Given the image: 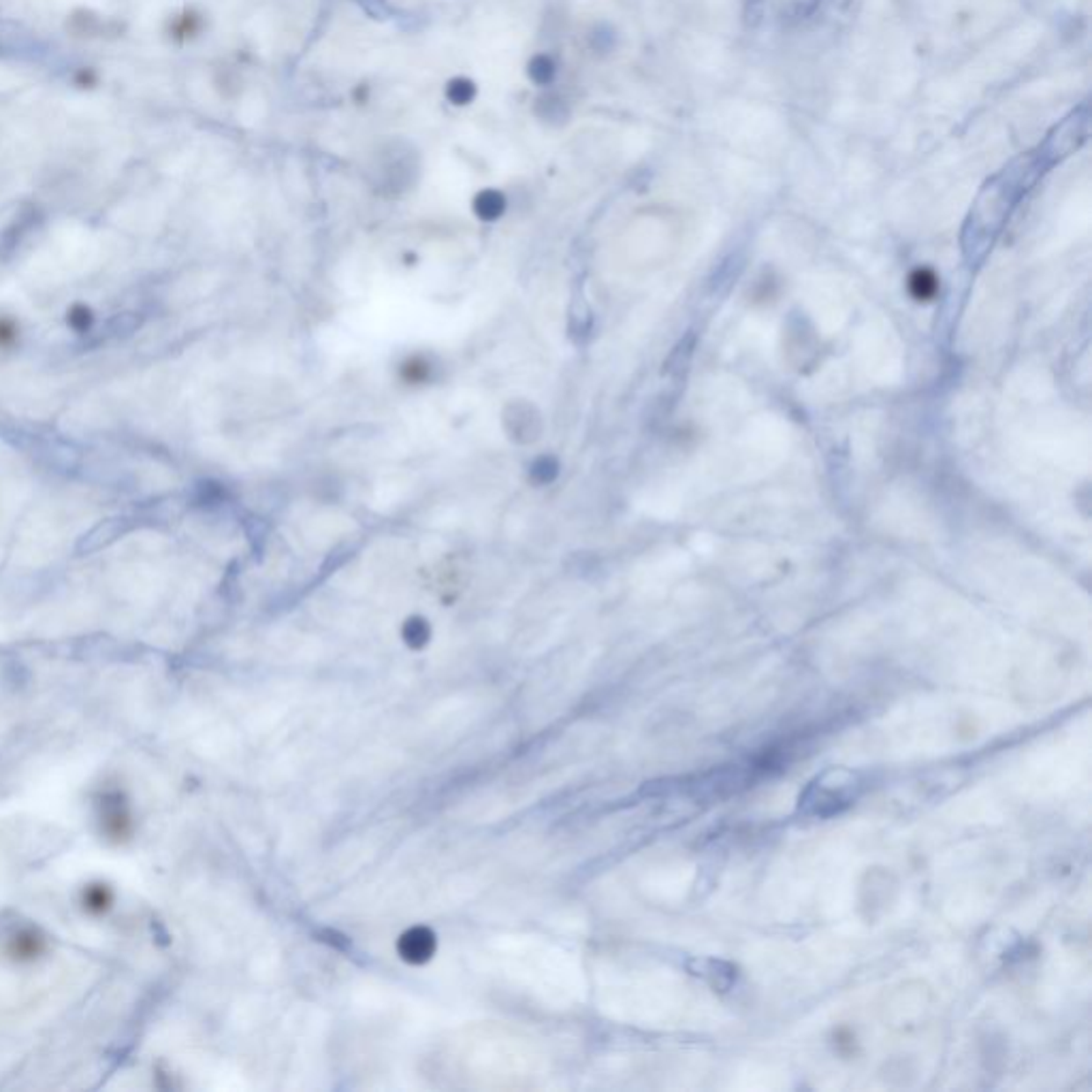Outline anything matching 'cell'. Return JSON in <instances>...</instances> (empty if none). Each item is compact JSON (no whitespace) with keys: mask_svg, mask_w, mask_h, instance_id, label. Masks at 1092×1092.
<instances>
[{"mask_svg":"<svg viewBox=\"0 0 1092 1092\" xmlns=\"http://www.w3.org/2000/svg\"><path fill=\"white\" fill-rule=\"evenodd\" d=\"M429 372H432V369H429V365L425 363L423 359H412L410 363L404 365V375L408 380H412V382H423V380L429 375Z\"/></svg>","mask_w":1092,"mask_h":1092,"instance_id":"cell-5","label":"cell"},{"mask_svg":"<svg viewBox=\"0 0 1092 1092\" xmlns=\"http://www.w3.org/2000/svg\"><path fill=\"white\" fill-rule=\"evenodd\" d=\"M555 474H557V463H555V461H550V459H540L538 463L534 465V476H535V478H538V480H542V483H544V480H550V478H553Z\"/></svg>","mask_w":1092,"mask_h":1092,"instance_id":"cell-6","label":"cell"},{"mask_svg":"<svg viewBox=\"0 0 1092 1092\" xmlns=\"http://www.w3.org/2000/svg\"><path fill=\"white\" fill-rule=\"evenodd\" d=\"M109 903H112V894L103 888V885H97V888H90L86 892V906L88 909L94 911H103L107 909Z\"/></svg>","mask_w":1092,"mask_h":1092,"instance_id":"cell-4","label":"cell"},{"mask_svg":"<svg viewBox=\"0 0 1092 1092\" xmlns=\"http://www.w3.org/2000/svg\"><path fill=\"white\" fill-rule=\"evenodd\" d=\"M128 529V521L127 519H107L103 521L101 525H97L94 529L84 535L79 540L77 550L79 553H97V550L105 549L107 544H112L113 540H118L120 535Z\"/></svg>","mask_w":1092,"mask_h":1092,"instance_id":"cell-1","label":"cell"},{"mask_svg":"<svg viewBox=\"0 0 1092 1092\" xmlns=\"http://www.w3.org/2000/svg\"><path fill=\"white\" fill-rule=\"evenodd\" d=\"M13 945H15V954H19V956H28V958H33V956H37V954H39V950H41V941H39L37 936H33V935H19V936H15V939H13Z\"/></svg>","mask_w":1092,"mask_h":1092,"instance_id":"cell-3","label":"cell"},{"mask_svg":"<svg viewBox=\"0 0 1092 1092\" xmlns=\"http://www.w3.org/2000/svg\"><path fill=\"white\" fill-rule=\"evenodd\" d=\"M435 939L427 928H412L399 939V954L408 963H425L433 954Z\"/></svg>","mask_w":1092,"mask_h":1092,"instance_id":"cell-2","label":"cell"}]
</instances>
